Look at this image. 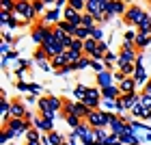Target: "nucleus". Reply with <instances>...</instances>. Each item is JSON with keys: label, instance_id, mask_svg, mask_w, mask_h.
Returning a JSON list of instances; mask_svg holds the SVG:
<instances>
[{"label": "nucleus", "instance_id": "1", "mask_svg": "<svg viewBox=\"0 0 151 145\" xmlns=\"http://www.w3.org/2000/svg\"><path fill=\"white\" fill-rule=\"evenodd\" d=\"M2 128H4V130H9L11 136H19V134H26L32 126H30V123L26 121V119H22V117H11V119L6 121Z\"/></svg>", "mask_w": 151, "mask_h": 145}, {"label": "nucleus", "instance_id": "2", "mask_svg": "<svg viewBox=\"0 0 151 145\" xmlns=\"http://www.w3.org/2000/svg\"><path fill=\"white\" fill-rule=\"evenodd\" d=\"M145 9L138 4H129L127 7V11H125V15H123V22H125L127 26H138L142 20H145Z\"/></svg>", "mask_w": 151, "mask_h": 145}, {"label": "nucleus", "instance_id": "3", "mask_svg": "<svg viewBox=\"0 0 151 145\" xmlns=\"http://www.w3.org/2000/svg\"><path fill=\"white\" fill-rule=\"evenodd\" d=\"M110 119H112V115H108V113H104V110H91L88 113V117H86V123L91 128H104V126H110Z\"/></svg>", "mask_w": 151, "mask_h": 145}, {"label": "nucleus", "instance_id": "4", "mask_svg": "<svg viewBox=\"0 0 151 145\" xmlns=\"http://www.w3.org/2000/svg\"><path fill=\"white\" fill-rule=\"evenodd\" d=\"M99 98H101V91H99V89L88 87V93H86V95H84V98H82L80 102H82L84 106H88L91 110H95V108L99 106Z\"/></svg>", "mask_w": 151, "mask_h": 145}, {"label": "nucleus", "instance_id": "5", "mask_svg": "<svg viewBox=\"0 0 151 145\" xmlns=\"http://www.w3.org/2000/svg\"><path fill=\"white\" fill-rule=\"evenodd\" d=\"M41 48H43V50L47 52V57H50V59H52V57H56V54H60V52H65V48L60 46L56 39H54V35L47 37L43 44H41Z\"/></svg>", "mask_w": 151, "mask_h": 145}, {"label": "nucleus", "instance_id": "6", "mask_svg": "<svg viewBox=\"0 0 151 145\" xmlns=\"http://www.w3.org/2000/svg\"><path fill=\"white\" fill-rule=\"evenodd\" d=\"M125 11H127V4L123 2V0H110V4H108V11L106 13H110V15H125Z\"/></svg>", "mask_w": 151, "mask_h": 145}, {"label": "nucleus", "instance_id": "7", "mask_svg": "<svg viewBox=\"0 0 151 145\" xmlns=\"http://www.w3.org/2000/svg\"><path fill=\"white\" fill-rule=\"evenodd\" d=\"M32 121H35V128H37V130H41V132H52V130H54V123H52V119L43 117L41 113H39V115H37Z\"/></svg>", "mask_w": 151, "mask_h": 145}, {"label": "nucleus", "instance_id": "8", "mask_svg": "<svg viewBox=\"0 0 151 145\" xmlns=\"http://www.w3.org/2000/svg\"><path fill=\"white\" fill-rule=\"evenodd\" d=\"M119 89H121V95L136 93V80H134V76H125V78L119 82Z\"/></svg>", "mask_w": 151, "mask_h": 145}, {"label": "nucleus", "instance_id": "9", "mask_svg": "<svg viewBox=\"0 0 151 145\" xmlns=\"http://www.w3.org/2000/svg\"><path fill=\"white\" fill-rule=\"evenodd\" d=\"M80 17H82V13H80V11H76L73 7L67 4L65 9H63V20H67V22H71V24H76V26H80Z\"/></svg>", "mask_w": 151, "mask_h": 145}, {"label": "nucleus", "instance_id": "10", "mask_svg": "<svg viewBox=\"0 0 151 145\" xmlns=\"http://www.w3.org/2000/svg\"><path fill=\"white\" fill-rule=\"evenodd\" d=\"M151 44V35L149 33H136V39H134V48L136 50H145V48Z\"/></svg>", "mask_w": 151, "mask_h": 145}, {"label": "nucleus", "instance_id": "11", "mask_svg": "<svg viewBox=\"0 0 151 145\" xmlns=\"http://www.w3.org/2000/svg\"><path fill=\"white\" fill-rule=\"evenodd\" d=\"M9 113H11V117H22V119H24L28 110H26L24 102H19V100H13V102H11V108H9Z\"/></svg>", "mask_w": 151, "mask_h": 145}, {"label": "nucleus", "instance_id": "12", "mask_svg": "<svg viewBox=\"0 0 151 145\" xmlns=\"http://www.w3.org/2000/svg\"><path fill=\"white\" fill-rule=\"evenodd\" d=\"M110 126H112V132H114V134H119V136L127 134V123L123 121V119H116V117H112V119H110Z\"/></svg>", "mask_w": 151, "mask_h": 145}, {"label": "nucleus", "instance_id": "13", "mask_svg": "<svg viewBox=\"0 0 151 145\" xmlns=\"http://www.w3.org/2000/svg\"><path fill=\"white\" fill-rule=\"evenodd\" d=\"M50 65H52V70H65L67 65V57H65V52H60V54H56V57H52V61H50Z\"/></svg>", "mask_w": 151, "mask_h": 145}, {"label": "nucleus", "instance_id": "14", "mask_svg": "<svg viewBox=\"0 0 151 145\" xmlns=\"http://www.w3.org/2000/svg\"><path fill=\"white\" fill-rule=\"evenodd\" d=\"M101 98H106V100H116V98H121V89L114 87V85L104 87V89H101Z\"/></svg>", "mask_w": 151, "mask_h": 145}, {"label": "nucleus", "instance_id": "15", "mask_svg": "<svg viewBox=\"0 0 151 145\" xmlns=\"http://www.w3.org/2000/svg\"><path fill=\"white\" fill-rule=\"evenodd\" d=\"M41 130H37V128H30L28 132H26V139H28V143L26 145H41L43 143V139H41Z\"/></svg>", "mask_w": 151, "mask_h": 145}, {"label": "nucleus", "instance_id": "16", "mask_svg": "<svg viewBox=\"0 0 151 145\" xmlns=\"http://www.w3.org/2000/svg\"><path fill=\"white\" fill-rule=\"evenodd\" d=\"M65 57H67V63L69 65H76L78 61L84 57V52H80V50H71V48H67L65 50Z\"/></svg>", "mask_w": 151, "mask_h": 145}, {"label": "nucleus", "instance_id": "17", "mask_svg": "<svg viewBox=\"0 0 151 145\" xmlns=\"http://www.w3.org/2000/svg\"><path fill=\"white\" fill-rule=\"evenodd\" d=\"M97 46H99V41H97V39H93V37L84 39V54L93 57V54H95V50H97Z\"/></svg>", "mask_w": 151, "mask_h": 145}, {"label": "nucleus", "instance_id": "18", "mask_svg": "<svg viewBox=\"0 0 151 145\" xmlns=\"http://www.w3.org/2000/svg\"><path fill=\"white\" fill-rule=\"evenodd\" d=\"M73 37L76 39H82V41H84V39H88V37H93V30L91 28H86V26H78V28H76V33H73Z\"/></svg>", "mask_w": 151, "mask_h": 145}, {"label": "nucleus", "instance_id": "19", "mask_svg": "<svg viewBox=\"0 0 151 145\" xmlns=\"http://www.w3.org/2000/svg\"><path fill=\"white\" fill-rule=\"evenodd\" d=\"M43 22L50 24V26H56V24H58V11H56V9L45 11V13H43Z\"/></svg>", "mask_w": 151, "mask_h": 145}, {"label": "nucleus", "instance_id": "20", "mask_svg": "<svg viewBox=\"0 0 151 145\" xmlns=\"http://www.w3.org/2000/svg\"><path fill=\"white\" fill-rule=\"evenodd\" d=\"M80 24L82 26H86V28H95V26H97V22H95V17L91 15V13H82V17H80Z\"/></svg>", "mask_w": 151, "mask_h": 145}, {"label": "nucleus", "instance_id": "21", "mask_svg": "<svg viewBox=\"0 0 151 145\" xmlns=\"http://www.w3.org/2000/svg\"><path fill=\"white\" fill-rule=\"evenodd\" d=\"M110 139H112V136L108 134L104 128H95V141H97V143H108Z\"/></svg>", "mask_w": 151, "mask_h": 145}, {"label": "nucleus", "instance_id": "22", "mask_svg": "<svg viewBox=\"0 0 151 145\" xmlns=\"http://www.w3.org/2000/svg\"><path fill=\"white\" fill-rule=\"evenodd\" d=\"M136 33H149L151 35V15H145V20L136 26Z\"/></svg>", "mask_w": 151, "mask_h": 145}, {"label": "nucleus", "instance_id": "23", "mask_svg": "<svg viewBox=\"0 0 151 145\" xmlns=\"http://www.w3.org/2000/svg\"><path fill=\"white\" fill-rule=\"evenodd\" d=\"M116 67H119V72L123 76H134V72H136V65L134 63H121V65H116Z\"/></svg>", "mask_w": 151, "mask_h": 145}, {"label": "nucleus", "instance_id": "24", "mask_svg": "<svg viewBox=\"0 0 151 145\" xmlns=\"http://www.w3.org/2000/svg\"><path fill=\"white\" fill-rule=\"evenodd\" d=\"M67 4L69 7H73L76 11H86V0H67Z\"/></svg>", "mask_w": 151, "mask_h": 145}, {"label": "nucleus", "instance_id": "25", "mask_svg": "<svg viewBox=\"0 0 151 145\" xmlns=\"http://www.w3.org/2000/svg\"><path fill=\"white\" fill-rule=\"evenodd\" d=\"M97 85L104 89V87H110V78H108V72H99L97 74Z\"/></svg>", "mask_w": 151, "mask_h": 145}, {"label": "nucleus", "instance_id": "26", "mask_svg": "<svg viewBox=\"0 0 151 145\" xmlns=\"http://www.w3.org/2000/svg\"><path fill=\"white\" fill-rule=\"evenodd\" d=\"M45 136H47V141H50L52 145H63V136H60L58 132H54V130H52V132H47Z\"/></svg>", "mask_w": 151, "mask_h": 145}, {"label": "nucleus", "instance_id": "27", "mask_svg": "<svg viewBox=\"0 0 151 145\" xmlns=\"http://www.w3.org/2000/svg\"><path fill=\"white\" fill-rule=\"evenodd\" d=\"M69 48H71V50H80V52H84V41H82V39H76V37H71V41H69Z\"/></svg>", "mask_w": 151, "mask_h": 145}, {"label": "nucleus", "instance_id": "28", "mask_svg": "<svg viewBox=\"0 0 151 145\" xmlns=\"http://www.w3.org/2000/svg\"><path fill=\"white\" fill-rule=\"evenodd\" d=\"M91 63H93V59H91V57H82V59L78 61V63L71 65V67H73V70H82V67H88Z\"/></svg>", "mask_w": 151, "mask_h": 145}, {"label": "nucleus", "instance_id": "29", "mask_svg": "<svg viewBox=\"0 0 151 145\" xmlns=\"http://www.w3.org/2000/svg\"><path fill=\"white\" fill-rule=\"evenodd\" d=\"M65 121H67V123H69V126H71V128H78V126H80V123H82V119H80V117H78V115H65Z\"/></svg>", "mask_w": 151, "mask_h": 145}, {"label": "nucleus", "instance_id": "30", "mask_svg": "<svg viewBox=\"0 0 151 145\" xmlns=\"http://www.w3.org/2000/svg\"><path fill=\"white\" fill-rule=\"evenodd\" d=\"M138 102H140L142 108H151V95L149 93H140L138 95Z\"/></svg>", "mask_w": 151, "mask_h": 145}, {"label": "nucleus", "instance_id": "31", "mask_svg": "<svg viewBox=\"0 0 151 145\" xmlns=\"http://www.w3.org/2000/svg\"><path fill=\"white\" fill-rule=\"evenodd\" d=\"M86 93H88V87H84V85H76V98H78V100H82Z\"/></svg>", "mask_w": 151, "mask_h": 145}, {"label": "nucleus", "instance_id": "32", "mask_svg": "<svg viewBox=\"0 0 151 145\" xmlns=\"http://www.w3.org/2000/svg\"><path fill=\"white\" fill-rule=\"evenodd\" d=\"M134 80H136V85H140V82H145V80H147V76H145V72H142L140 67L134 72Z\"/></svg>", "mask_w": 151, "mask_h": 145}, {"label": "nucleus", "instance_id": "33", "mask_svg": "<svg viewBox=\"0 0 151 145\" xmlns=\"http://www.w3.org/2000/svg\"><path fill=\"white\" fill-rule=\"evenodd\" d=\"M30 2H32V7H35L37 13H43V9H45V0H30Z\"/></svg>", "mask_w": 151, "mask_h": 145}, {"label": "nucleus", "instance_id": "34", "mask_svg": "<svg viewBox=\"0 0 151 145\" xmlns=\"http://www.w3.org/2000/svg\"><path fill=\"white\" fill-rule=\"evenodd\" d=\"M93 39H97V41H101V39H104V30H101V26H99V24L93 28Z\"/></svg>", "mask_w": 151, "mask_h": 145}, {"label": "nucleus", "instance_id": "35", "mask_svg": "<svg viewBox=\"0 0 151 145\" xmlns=\"http://www.w3.org/2000/svg\"><path fill=\"white\" fill-rule=\"evenodd\" d=\"M142 93H149L151 95V80H147V87H145V91H142Z\"/></svg>", "mask_w": 151, "mask_h": 145}, {"label": "nucleus", "instance_id": "36", "mask_svg": "<svg viewBox=\"0 0 151 145\" xmlns=\"http://www.w3.org/2000/svg\"><path fill=\"white\" fill-rule=\"evenodd\" d=\"M54 2H58V0H45V4H54Z\"/></svg>", "mask_w": 151, "mask_h": 145}, {"label": "nucleus", "instance_id": "37", "mask_svg": "<svg viewBox=\"0 0 151 145\" xmlns=\"http://www.w3.org/2000/svg\"><path fill=\"white\" fill-rule=\"evenodd\" d=\"M63 145H67V143H63Z\"/></svg>", "mask_w": 151, "mask_h": 145}]
</instances>
